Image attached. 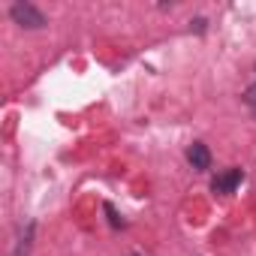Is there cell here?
<instances>
[{
    "instance_id": "3",
    "label": "cell",
    "mask_w": 256,
    "mask_h": 256,
    "mask_svg": "<svg viewBox=\"0 0 256 256\" xmlns=\"http://www.w3.org/2000/svg\"><path fill=\"white\" fill-rule=\"evenodd\" d=\"M187 160H190V166H193V169L205 172V169L211 166V151H208L202 142H193V145H190V151H187Z\"/></svg>"
},
{
    "instance_id": "6",
    "label": "cell",
    "mask_w": 256,
    "mask_h": 256,
    "mask_svg": "<svg viewBox=\"0 0 256 256\" xmlns=\"http://www.w3.org/2000/svg\"><path fill=\"white\" fill-rule=\"evenodd\" d=\"M130 256H139V253H130Z\"/></svg>"
},
{
    "instance_id": "1",
    "label": "cell",
    "mask_w": 256,
    "mask_h": 256,
    "mask_svg": "<svg viewBox=\"0 0 256 256\" xmlns=\"http://www.w3.org/2000/svg\"><path fill=\"white\" fill-rule=\"evenodd\" d=\"M10 18H12L16 24L28 28V30L46 28V16H42V10H36L34 4H12V6H10Z\"/></svg>"
},
{
    "instance_id": "2",
    "label": "cell",
    "mask_w": 256,
    "mask_h": 256,
    "mask_svg": "<svg viewBox=\"0 0 256 256\" xmlns=\"http://www.w3.org/2000/svg\"><path fill=\"white\" fill-rule=\"evenodd\" d=\"M244 181V172L241 169H226V172H220L214 181H211V190L214 193H220V196H229V193H235V187Z\"/></svg>"
},
{
    "instance_id": "4",
    "label": "cell",
    "mask_w": 256,
    "mask_h": 256,
    "mask_svg": "<svg viewBox=\"0 0 256 256\" xmlns=\"http://www.w3.org/2000/svg\"><path fill=\"white\" fill-rule=\"evenodd\" d=\"M244 102H247V108L256 114V84H250V88L244 90Z\"/></svg>"
},
{
    "instance_id": "5",
    "label": "cell",
    "mask_w": 256,
    "mask_h": 256,
    "mask_svg": "<svg viewBox=\"0 0 256 256\" xmlns=\"http://www.w3.org/2000/svg\"><path fill=\"white\" fill-rule=\"evenodd\" d=\"M106 214H108L112 226H120V220H118V214H114V208H112V205H106Z\"/></svg>"
}]
</instances>
